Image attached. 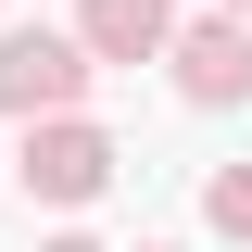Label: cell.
<instances>
[{
	"instance_id": "1",
	"label": "cell",
	"mask_w": 252,
	"mask_h": 252,
	"mask_svg": "<svg viewBox=\"0 0 252 252\" xmlns=\"http://www.w3.org/2000/svg\"><path fill=\"white\" fill-rule=\"evenodd\" d=\"M76 89H89V51H76V38H51V26L0 38V101H13V114H63Z\"/></svg>"
},
{
	"instance_id": "2",
	"label": "cell",
	"mask_w": 252,
	"mask_h": 252,
	"mask_svg": "<svg viewBox=\"0 0 252 252\" xmlns=\"http://www.w3.org/2000/svg\"><path fill=\"white\" fill-rule=\"evenodd\" d=\"M101 177H114V139H101V126H38V139H26V189H38V202H89V189Z\"/></svg>"
},
{
	"instance_id": "3",
	"label": "cell",
	"mask_w": 252,
	"mask_h": 252,
	"mask_svg": "<svg viewBox=\"0 0 252 252\" xmlns=\"http://www.w3.org/2000/svg\"><path fill=\"white\" fill-rule=\"evenodd\" d=\"M177 89L189 101H252V38L240 26H189L177 38Z\"/></svg>"
},
{
	"instance_id": "4",
	"label": "cell",
	"mask_w": 252,
	"mask_h": 252,
	"mask_svg": "<svg viewBox=\"0 0 252 252\" xmlns=\"http://www.w3.org/2000/svg\"><path fill=\"white\" fill-rule=\"evenodd\" d=\"M76 51H89V63H152L164 51V0H89Z\"/></svg>"
},
{
	"instance_id": "5",
	"label": "cell",
	"mask_w": 252,
	"mask_h": 252,
	"mask_svg": "<svg viewBox=\"0 0 252 252\" xmlns=\"http://www.w3.org/2000/svg\"><path fill=\"white\" fill-rule=\"evenodd\" d=\"M215 227H240V240H252V177H215Z\"/></svg>"
},
{
	"instance_id": "6",
	"label": "cell",
	"mask_w": 252,
	"mask_h": 252,
	"mask_svg": "<svg viewBox=\"0 0 252 252\" xmlns=\"http://www.w3.org/2000/svg\"><path fill=\"white\" fill-rule=\"evenodd\" d=\"M51 252H89V240H51Z\"/></svg>"
}]
</instances>
